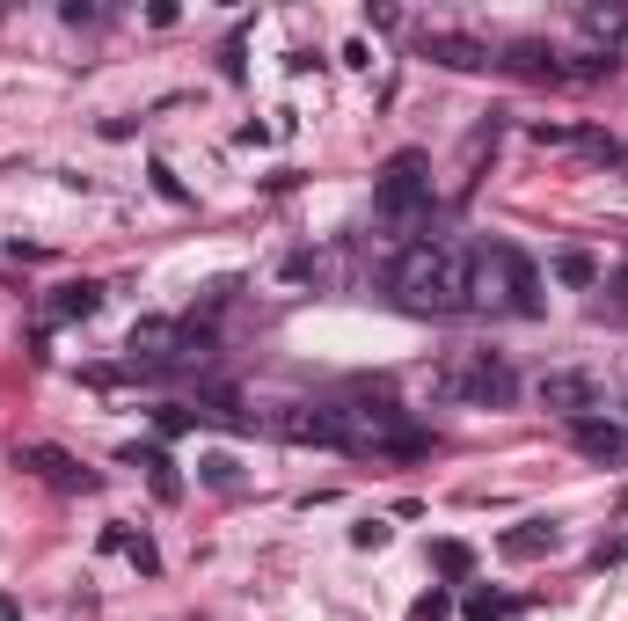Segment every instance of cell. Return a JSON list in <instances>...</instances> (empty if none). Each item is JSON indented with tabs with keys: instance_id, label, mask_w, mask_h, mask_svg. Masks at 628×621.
Instances as JSON below:
<instances>
[{
	"instance_id": "3",
	"label": "cell",
	"mask_w": 628,
	"mask_h": 621,
	"mask_svg": "<svg viewBox=\"0 0 628 621\" xmlns=\"http://www.w3.org/2000/svg\"><path fill=\"white\" fill-rule=\"evenodd\" d=\"M432 395L438 403H475V409H505L519 395V373L505 366L497 352H454L446 366L432 373Z\"/></svg>"
},
{
	"instance_id": "26",
	"label": "cell",
	"mask_w": 628,
	"mask_h": 621,
	"mask_svg": "<svg viewBox=\"0 0 628 621\" xmlns=\"http://www.w3.org/2000/svg\"><path fill=\"white\" fill-rule=\"evenodd\" d=\"M534 140H541V146H570L577 132H570V124H534Z\"/></svg>"
},
{
	"instance_id": "25",
	"label": "cell",
	"mask_w": 628,
	"mask_h": 621,
	"mask_svg": "<svg viewBox=\"0 0 628 621\" xmlns=\"http://www.w3.org/2000/svg\"><path fill=\"white\" fill-rule=\"evenodd\" d=\"M124 556H132L140 570H161V556H154V541H146V533H132V549H124Z\"/></svg>"
},
{
	"instance_id": "7",
	"label": "cell",
	"mask_w": 628,
	"mask_h": 621,
	"mask_svg": "<svg viewBox=\"0 0 628 621\" xmlns=\"http://www.w3.org/2000/svg\"><path fill=\"white\" fill-rule=\"evenodd\" d=\"M16 468H30L37 482H59V490H95V476H88V468L73 461L67 446H44V439L16 446Z\"/></svg>"
},
{
	"instance_id": "20",
	"label": "cell",
	"mask_w": 628,
	"mask_h": 621,
	"mask_svg": "<svg viewBox=\"0 0 628 621\" xmlns=\"http://www.w3.org/2000/svg\"><path fill=\"white\" fill-rule=\"evenodd\" d=\"M577 146H585L592 161H607V169L621 161V140H607V132H577Z\"/></svg>"
},
{
	"instance_id": "9",
	"label": "cell",
	"mask_w": 628,
	"mask_h": 621,
	"mask_svg": "<svg viewBox=\"0 0 628 621\" xmlns=\"http://www.w3.org/2000/svg\"><path fill=\"white\" fill-rule=\"evenodd\" d=\"M570 446L585 454V461H628V431L614 425V417H577Z\"/></svg>"
},
{
	"instance_id": "8",
	"label": "cell",
	"mask_w": 628,
	"mask_h": 621,
	"mask_svg": "<svg viewBox=\"0 0 628 621\" xmlns=\"http://www.w3.org/2000/svg\"><path fill=\"white\" fill-rule=\"evenodd\" d=\"M424 59H438V67H454V73L497 67V52H489V44H475V37H460V30H424Z\"/></svg>"
},
{
	"instance_id": "23",
	"label": "cell",
	"mask_w": 628,
	"mask_h": 621,
	"mask_svg": "<svg viewBox=\"0 0 628 621\" xmlns=\"http://www.w3.org/2000/svg\"><path fill=\"white\" fill-rule=\"evenodd\" d=\"M351 541H358V549H381L387 527H381V519H358V527H351Z\"/></svg>"
},
{
	"instance_id": "5",
	"label": "cell",
	"mask_w": 628,
	"mask_h": 621,
	"mask_svg": "<svg viewBox=\"0 0 628 621\" xmlns=\"http://www.w3.org/2000/svg\"><path fill=\"white\" fill-rule=\"evenodd\" d=\"M271 431H278L285 446H351L344 409H330V403H285V409H271Z\"/></svg>"
},
{
	"instance_id": "28",
	"label": "cell",
	"mask_w": 628,
	"mask_h": 621,
	"mask_svg": "<svg viewBox=\"0 0 628 621\" xmlns=\"http://www.w3.org/2000/svg\"><path fill=\"white\" fill-rule=\"evenodd\" d=\"M614 307H621V315H628V271H621V278H614Z\"/></svg>"
},
{
	"instance_id": "11",
	"label": "cell",
	"mask_w": 628,
	"mask_h": 621,
	"mask_svg": "<svg viewBox=\"0 0 628 621\" xmlns=\"http://www.w3.org/2000/svg\"><path fill=\"white\" fill-rule=\"evenodd\" d=\"M505 73H519V81H563V59L548 52V44H534V37H519V44H505V59H497Z\"/></svg>"
},
{
	"instance_id": "24",
	"label": "cell",
	"mask_w": 628,
	"mask_h": 621,
	"mask_svg": "<svg viewBox=\"0 0 628 621\" xmlns=\"http://www.w3.org/2000/svg\"><path fill=\"white\" fill-rule=\"evenodd\" d=\"M154 425H161V431H169V439H175V431H191L197 417H191V409H175V403H169V409H161V417H154Z\"/></svg>"
},
{
	"instance_id": "6",
	"label": "cell",
	"mask_w": 628,
	"mask_h": 621,
	"mask_svg": "<svg viewBox=\"0 0 628 621\" xmlns=\"http://www.w3.org/2000/svg\"><path fill=\"white\" fill-rule=\"evenodd\" d=\"M534 395H541V409H556V417H599V380L592 373H577V366H556L534 380Z\"/></svg>"
},
{
	"instance_id": "22",
	"label": "cell",
	"mask_w": 628,
	"mask_h": 621,
	"mask_svg": "<svg viewBox=\"0 0 628 621\" xmlns=\"http://www.w3.org/2000/svg\"><path fill=\"white\" fill-rule=\"evenodd\" d=\"M146 176H154V191L169 197V205H183V197H191V191H183V183H175V169H169V161H154V169H146Z\"/></svg>"
},
{
	"instance_id": "13",
	"label": "cell",
	"mask_w": 628,
	"mask_h": 621,
	"mask_svg": "<svg viewBox=\"0 0 628 621\" xmlns=\"http://www.w3.org/2000/svg\"><path fill=\"white\" fill-rule=\"evenodd\" d=\"M95 307H103V285H95V278H73V285H59V293H52V307H44V315H52V322H88Z\"/></svg>"
},
{
	"instance_id": "19",
	"label": "cell",
	"mask_w": 628,
	"mask_h": 621,
	"mask_svg": "<svg viewBox=\"0 0 628 621\" xmlns=\"http://www.w3.org/2000/svg\"><path fill=\"white\" fill-rule=\"evenodd\" d=\"M197 476H205L212 490H234V482H242V468H234V454H205V461H197Z\"/></svg>"
},
{
	"instance_id": "1",
	"label": "cell",
	"mask_w": 628,
	"mask_h": 621,
	"mask_svg": "<svg viewBox=\"0 0 628 621\" xmlns=\"http://www.w3.org/2000/svg\"><path fill=\"white\" fill-rule=\"evenodd\" d=\"M387 293L409 315H460L475 307V248L460 242H409L387 264Z\"/></svg>"
},
{
	"instance_id": "15",
	"label": "cell",
	"mask_w": 628,
	"mask_h": 621,
	"mask_svg": "<svg viewBox=\"0 0 628 621\" xmlns=\"http://www.w3.org/2000/svg\"><path fill=\"white\" fill-rule=\"evenodd\" d=\"M614 73V52H599V44H585V52H570V67H563V81H607Z\"/></svg>"
},
{
	"instance_id": "16",
	"label": "cell",
	"mask_w": 628,
	"mask_h": 621,
	"mask_svg": "<svg viewBox=\"0 0 628 621\" xmlns=\"http://www.w3.org/2000/svg\"><path fill=\"white\" fill-rule=\"evenodd\" d=\"M556 278L563 285H599V264L585 256V248H563V256H556Z\"/></svg>"
},
{
	"instance_id": "18",
	"label": "cell",
	"mask_w": 628,
	"mask_h": 621,
	"mask_svg": "<svg viewBox=\"0 0 628 621\" xmlns=\"http://www.w3.org/2000/svg\"><path fill=\"white\" fill-rule=\"evenodd\" d=\"M432 563L446 570V578H468V570H475V549H468V541H438V549H432Z\"/></svg>"
},
{
	"instance_id": "10",
	"label": "cell",
	"mask_w": 628,
	"mask_h": 621,
	"mask_svg": "<svg viewBox=\"0 0 628 621\" xmlns=\"http://www.w3.org/2000/svg\"><path fill=\"white\" fill-rule=\"evenodd\" d=\"M497 556H511V563H541V556H556V527H548V519H519V527L497 533Z\"/></svg>"
},
{
	"instance_id": "12",
	"label": "cell",
	"mask_w": 628,
	"mask_h": 621,
	"mask_svg": "<svg viewBox=\"0 0 628 621\" xmlns=\"http://www.w3.org/2000/svg\"><path fill=\"white\" fill-rule=\"evenodd\" d=\"M124 461H132V468H146V482H154V497H161V505H175V497H183V476H175V461L161 454V446H124Z\"/></svg>"
},
{
	"instance_id": "17",
	"label": "cell",
	"mask_w": 628,
	"mask_h": 621,
	"mask_svg": "<svg viewBox=\"0 0 628 621\" xmlns=\"http://www.w3.org/2000/svg\"><path fill=\"white\" fill-rule=\"evenodd\" d=\"M505 614H519L511 592H468V621H505Z\"/></svg>"
},
{
	"instance_id": "21",
	"label": "cell",
	"mask_w": 628,
	"mask_h": 621,
	"mask_svg": "<svg viewBox=\"0 0 628 621\" xmlns=\"http://www.w3.org/2000/svg\"><path fill=\"white\" fill-rule=\"evenodd\" d=\"M446 614H454V600H446V592H438V586L424 592L417 607H409V621H446Z\"/></svg>"
},
{
	"instance_id": "27",
	"label": "cell",
	"mask_w": 628,
	"mask_h": 621,
	"mask_svg": "<svg viewBox=\"0 0 628 621\" xmlns=\"http://www.w3.org/2000/svg\"><path fill=\"white\" fill-rule=\"evenodd\" d=\"M314 271H322V264H314L307 248H293V256H285V278H314Z\"/></svg>"
},
{
	"instance_id": "2",
	"label": "cell",
	"mask_w": 628,
	"mask_h": 621,
	"mask_svg": "<svg viewBox=\"0 0 628 621\" xmlns=\"http://www.w3.org/2000/svg\"><path fill=\"white\" fill-rule=\"evenodd\" d=\"M475 307H505V315H541V271L511 242L475 248Z\"/></svg>"
},
{
	"instance_id": "14",
	"label": "cell",
	"mask_w": 628,
	"mask_h": 621,
	"mask_svg": "<svg viewBox=\"0 0 628 621\" xmlns=\"http://www.w3.org/2000/svg\"><path fill=\"white\" fill-rule=\"evenodd\" d=\"M585 37L599 52H614V37H628V8H585Z\"/></svg>"
},
{
	"instance_id": "4",
	"label": "cell",
	"mask_w": 628,
	"mask_h": 621,
	"mask_svg": "<svg viewBox=\"0 0 628 621\" xmlns=\"http://www.w3.org/2000/svg\"><path fill=\"white\" fill-rule=\"evenodd\" d=\"M373 205H381V220H424L432 213V176H424V154H395L387 161V176H381V191H373Z\"/></svg>"
}]
</instances>
